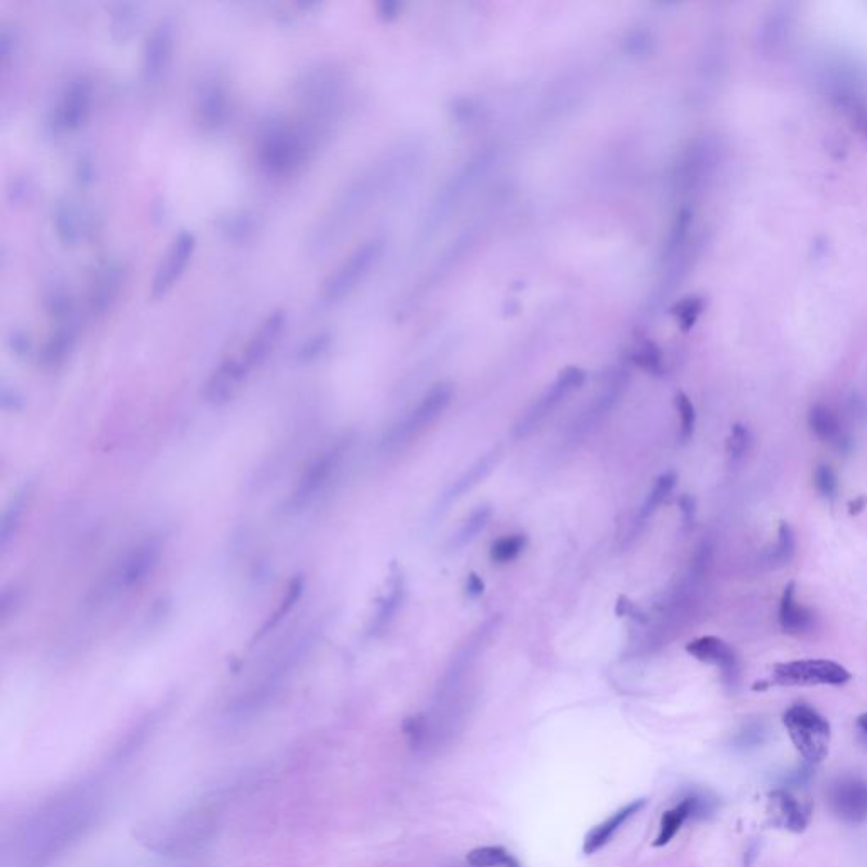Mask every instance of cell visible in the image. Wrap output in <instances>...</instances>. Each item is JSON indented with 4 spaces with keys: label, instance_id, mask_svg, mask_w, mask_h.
<instances>
[{
    "label": "cell",
    "instance_id": "obj_43",
    "mask_svg": "<svg viewBox=\"0 0 867 867\" xmlns=\"http://www.w3.org/2000/svg\"><path fill=\"white\" fill-rule=\"evenodd\" d=\"M813 485L825 500L832 502L837 498L839 478H837L834 468L829 464H818L817 470L813 473Z\"/></svg>",
    "mask_w": 867,
    "mask_h": 867
},
{
    "label": "cell",
    "instance_id": "obj_16",
    "mask_svg": "<svg viewBox=\"0 0 867 867\" xmlns=\"http://www.w3.org/2000/svg\"><path fill=\"white\" fill-rule=\"evenodd\" d=\"M285 326H287V312L283 309L271 310L270 314L260 322V326H256L241 353V359L244 365L248 366L249 371L265 363L268 356L273 353V349L277 348Z\"/></svg>",
    "mask_w": 867,
    "mask_h": 867
},
{
    "label": "cell",
    "instance_id": "obj_45",
    "mask_svg": "<svg viewBox=\"0 0 867 867\" xmlns=\"http://www.w3.org/2000/svg\"><path fill=\"white\" fill-rule=\"evenodd\" d=\"M634 363L642 370L649 371L651 375L663 373V353L656 344L646 343L634 354Z\"/></svg>",
    "mask_w": 867,
    "mask_h": 867
},
{
    "label": "cell",
    "instance_id": "obj_54",
    "mask_svg": "<svg viewBox=\"0 0 867 867\" xmlns=\"http://www.w3.org/2000/svg\"><path fill=\"white\" fill-rule=\"evenodd\" d=\"M483 591H485V585H483L480 576L471 573L466 580V595L470 598H478L483 595Z\"/></svg>",
    "mask_w": 867,
    "mask_h": 867
},
{
    "label": "cell",
    "instance_id": "obj_4",
    "mask_svg": "<svg viewBox=\"0 0 867 867\" xmlns=\"http://www.w3.org/2000/svg\"><path fill=\"white\" fill-rule=\"evenodd\" d=\"M161 549V541L156 537H148L136 544L102 580L95 600H111L121 593L138 588L153 575L160 563Z\"/></svg>",
    "mask_w": 867,
    "mask_h": 867
},
{
    "label": "cell",
    "instance_id": "obj_50",
    "mask_svg": "<svg viewBox=\"0 0 867 867\" xmlns=\"http://www.w3.org/2000/svg\"><path fill=\"white\" fill-rule=\"evenodd\" d=\"M75 177H77V182L82 183V185H87L94 180V163H92V158L89 155H82L78 158L77 165H75Z\"/></svg>",
    "mask_w": 867,
    "mask_h": 867
},
{
    "label": "cell",
    "instance_id": "obj_28",
    "mask_svg": "<svg viewBox=\"0 0 867 867\" xmlns=\"http://www.w3.org/2000/svg\"><path fill=\"white\" fill-rule=\"evenodd\" d=\"M500 454H502L500 448H495L492 449L490 453H486L483 458L478 459V461L471 466L470 470L466 471V473H464L456 483H453V486L449 488L448 492L442 495L439 507L446 509V507H449L451 503H454L456 500L463 497L464 493H468L471 488H475L481 480H485L486 476L490 475V471H492L493 468L497 466L498 461H500Z\"/></svg>",
    "mask_w": 867,
    "mask_h": 867
},
{
    "label": "cell",
    "instance_id": "obj_1",
    "mask_svg": "<svg viewBox=\"0 0 867 867\" xmlns=\"http://www.w3.org/2000/svg\"><path fill=\"white\" fill-rule=\"evenodd\" d=\"M99 812V796L78 786L48 801L29 818L6 852V867H48L90 829Z\"/></svg>",
    "mask_w": 867,
    "mask_h": 867
},
{
    "label": "cell",
    "instance_id": "obj_40",
    "mask_svg": "<svg viewBox=\"0 0 867 867\" xmlns=\"http://www.w3.org/2000/svg\"><path fill=\"white\" fill-rule=\"evenodd\" d=\"M795 551V532H793L788 522H781L778 527V542H776V547H774L773 554H771V563L776 564V566H785V564L790 563L791 559H793Z\"/></svg>",
    "mask_w": 867,
    "mask_h": 867
},
{
    "label": "cell",
    "instance_id": "obj_57",
    "mask_svg": "<svg viewBox=\"0 0 867 867\" xmlns=\"http://www.w3.org/2000/svg\"><path fill=\"white\" fill-rule=\"evenodd\" d=\"M857 725L867 735V713H862L861 717L857 718Z\"/></svg>",
    "mask_w": 867,
    "mask_h": 867
},
{
    "label": "cell",
    "instance_id": "obj_14",
    "mask_svg": "<svg viewBox=\"0 0 867 867\" xmlns=\"http://www.w3.org/2000/svg\"><path fill=\"white\" fill-rule=\"evenodd\" d=\"M830 810L842 822L862 825L867 822V781L856 776L835 779L827 793Z\"/></svg>",
    "mask_w": 867,
    "mask_h": 867
},
{
    "label": "cell",
    "instance_id": "obj_17",
    "mask_svg": "<svg viewBox=\"0 0 867 867\" xmlns=\"http://www.w3.org/2000/svg\"><path fill=\"white\" fill-rule=\"evenodd\" d=\"M251 371L241 356H229L219 363L204 383V398L212 405L227 404L243 388Z\"/></svg>",
    "mask_w": 867,
    "mask_h": 867
},
{
    "label": "cell",
    "instance_id": "obj_12",
    "mask_svg": "<svg viewBox=\"0 0 867 867\" xmlns=\"http://www.w3.org/2000/svg\"><path fill=\"white\" fill-rule=\"evenodd\" d=\"M720 161L717 139L702 136L688 144L676 166V183L683 192H691L710 178Z\"/></svg>",
    "mask_w": 867,
    "mask_h": 867
},
{
    "label": "cell",
    "instance_id": "obj_20",
    "mask_svg": "<svg viewBox=\"0 0 867 867\" xmlns=\"http://www.w3.org/2000/svg\"><path fill=\"white\" fill-rule=\"evenodd\" d=\"M686 652L702 663L715 664L722 669L725 680L734 685L739 678V658L727 642L715 636L700 637L686 646Z\"/></svg>",
    "mask_w": 867,
    "mask_h": 867
},
{
    "label": "cell",
    "instance_id": "obj_2",
    "mask_svg": "<svg viewBox=\"0 0 867 867\" xmlns=\"http://www.w3.org/2000/svg\"><path fill=\"white\" fill-rule=\"evenodd\" d=\"M314 129L305 122H271L258 139V161L273 177H288L309 160L314 148Z\"/></svg>",
    "mask_w": 867,
    "mask_h": 867
},
{
    "label": "cell",
    "instance_id": "obj_33",
    "mask_svg": "<svg viewBox=\"0 0 867 867\" xmlns=\"http://www.w3.org/2000/svg\"><path fill=\"white\" fill-rule=\"evenodd\" d=\"M217 226L227 239L236 241V243H246L258 231L256 216L244 212V210H232L224 216H219Z\"/></svg>",
    "mask_w": 867,
    "mask_h": 867
},
{
    "label": "cell",
    "instance_id": "obj_51",
    "mask_svg": "<svg viewBox=\"0 0 867 867\" xmlns=\"http://www.w3.org/2000/svg\"><path fill=\"white\" fill-rule=\"evenodd\" d=\"M851 111L854 126H856L857 131H859L862 136H866L867 138V105L856 102V104L851 105Z\"/></svg>",
    "mask_w": 867,
    "mask_h": 867
},
{
    "label": "cell",
    "instance_id": "obj_42",
    "mask_svg": "<svg viewBox=\"0 0 867 867\" xmlns=\"http://www.w3.org/2000/svg\"><path fill=\"white\" fill-rule=\"evenodd\" d=\"M751 444L752 434L749 427L744 426V424H734L729 439H727V454H729L730 463H739L746 458Z\"/></svg>",
    "mask_w": 867,
    "mask_h": 867
},
{
    "label": "cell",
    "instance_id": "obj_39",
    "mask_svg": "<svg viewBox=\"0 0 867 867\" xmlns=\"http://www.w3.org/2000/svg\"><path fill=\"white\" fill-rule=\"evenodd\" d=\"M525 544H527V539L520 534L500 537L497 542H493L490 558L498 564L510 563V561L519 558L525 549Z\"/></svg>",
    "mask_w": 867,
    "mask_h": 867
},
{
    "label": "cell",
    "instance_id": "obj_38",
    "mask_svg": "<svg viewBox=\"0 0 867 867\" xmlns=\"http://www.w3.org/2000/svg\"><path fill=\"white\" fill-rule=\"evenodd\" d=\"M492 519V509H490V505H481L478 509L473 512V514L468 517V519L464 520V524L459 527V531L454 534L453 541H451V549H461V547L466 546V544H470L473 539H475L478 534H480L483 529H485L488 522Z\"/></svg>",
    "mask_w": 867,
    "mask_h": 867
},
{
    "label": "cell",
    "instance_id": "obj_24",
    "mask_svg": "<svg viewBox=\"0 0 867 867\" xmlns=\"http://www.w3.org/2000/svg\"><path fill=\"white\" fill-rule=\"evenodd\" d=\"M815 622L810 608L796 602V585L791 581L785 586L779 602V625L785 634L803 636L810 632Z\"/></svg>",
    "mask_w": 867,
    "mask_h": 867
},
{
    "label": "cell",
    "instance_id": "obj_29",
    "mask_svg": "<svg viewBox=\"0 0 867 867\" xmlns=\"http://www.w3.org/2000/svg\"><path fill=\"white\" fill-rule=\"evenodd\" d=\"M141 7L134 2H117L109 9V29L117 43L133 38L141 24Z\"/></svg>",
    "mask_w": 867,
    "mask_h": 867
},
{
    "label": "cell",
    "instance_id": "obj_26",
    "mask_svg": "<svg viewBox=\"0 0 867 867\" xmlns=\"http://www.w3.org/2000/svg\"><path fill=\"white\" fill-rule=\"evenodd\" d=\"M405 598V580L400 569H393L390 581H388L387 595L380 600L375 617L371 620L368 634L373 637L382 636L383 632L390 627L398 610L402 607Z\"/></svg>",
    "mask_w": 867,
    "mask_h": 867
},
{
    "label": "cell",
    "instance_id": "obj_44",
    "mask_svg": "<svg viewBox=\"0 0 867 867\" xmlns=\"http://www.w3.org/2000/svg\"><path fill=\"white\" fill-rule=\"evenodd\" d=\"M332 343V336L329 332H317L309 339H305L304 343L300 344L297 349V358L300 361H312V359L321 358L322 354L326 353Z\"/></svg>",
    "mask_w": 867,
    "mask_h": 867
},
{
    "label": "cell",
    "instance_id": "obj_21",
    "mask_svg": "<svg viewBox=\"0 0 867 867\" xmlns=\"http://www.w3.org/2000/svg\"><path fill=\"white\" fill-rule=\"evenodd\" d=\"M78 324L77 319L65 322H55L51 327L50 334L46 337L43 348L39 351V363L56 370L70 358L75 344H77Z\"/></svg>",
    "mask_w": 867,
    "mask_h": 867
},
{
    "label": "cell",
    "instance_id": "obj_48",
    "mask_svg": "<svg viewBox=\"0 0 867 867\" xmlns=\"http://www.w3.org/2000/svg\"><path fill=\"white\" fill-rule=\"evenodd\" d=\"M16 50V34L11 33L4 26V28L0 29V61H2V67L7 68V65L11 63L12 56L16 55Z\"/></svg>",
    "mask_w": 867,
    "mask_h": 867
},
{
    "label": "cell",
    "instance_id": "obj_9",
    "mask_svg": "<svg viewBox=\"0 0 867 867\" xmlns=\"http://www.w3.org/2000/svg\"><path fill=\"white\" fill-rule=\"evenodd\" d=\"M585 382L586 373L581 368L571 366V368L561 371L556 382L542 393L539 400L534 402V405L525 412V415L520 417L519 422L514 426V436L517 439L531 436L532 432L536 431L537 427L541 426L542 422L553 414L554 410L558 409L559 405L563 404L571 393L578 392L585 385Z\"/></svg>",
    "mask_w": 867,
    "mask_h": 867
},
{
    "label": "cell",
    "instance_id": "obj_30",
    "mask_svg": "<svg viewBox=\"0 0 867 867\" xmlns=\"http://www.w3.org/2000/svg\"><path fill=\"white\" fill-rule=\"evenodd\" d=\"M771 800H773V810L776 812L778 822L785 829L791 830V832L805 830L808 825V813L803 810L800 801L796 800L790 791H774Z\"/></svg>",
    "mask_w": 867,
    "mask_h": 867
},
{
    "label": "cell",
    "instance_id": "obj_46",
    "mask_svg": "<svg viewBox=\"0 0 867 867\" xmlns=\"http://www.w3.org/2000/svg\"><path fill=\"white\" fill-rule=\"evenodd\" d=\"M676 407H678V412H680L681 441H688V439L693 436V432H695V405L691 404V400L690 398H688V395H685V393H678V395H676Z\"/></svg>",
    "mask_w": 867,
    "mask_h": 867
},
{
    "label": "cell",
    "instance_id": "obj_8",
    "mask_svg": "<svg viewBox=\"0 0 867 867\" xmlns=\"http://www.w3.org/2000/svg\"><path fill=\"white\" fill-rule=\"evenodd\" d=\"M849 669L827 659H801L779 663L773 668L769 686H840L851 681Z\"/></svg>",
    "mask_w": 867,
    "mask_h": 867
},
{
    "label": "cell",
    "instance_id": "obj_41",
    "mask_svg": "<svg viewBox=\"0 0 867 867\" xmlns=\"http://www.w3.org/2000/svg\"><path fill=\"white\" fill-rule=\"evenodd\" d=\"M703 309H705V299L698 297V295H690V297L681 299L678 304H674L673 314L680 322L681 329L688 331L695 326L696 319L700 317Z\"/></svg>",
    "mask_w": 867,
    "mask_h": 867
},
{
    "label": "cell",
    "instance_id": "obj_15",
    "mask_svg": "<svg viewBox=\"0 0 867 867\" xmlns=\"http://www.w3.org/2000/svg\"><path fill=\"white\" fill-rule=\"evenodd\" d=\"M124 285V266L114 258L100 261L92 271L87 293L90 314L104 315L112 309Z\"/></svg>",
    "mask_w": 867,
    "mask_h": 867
},
{
    "label": "cell",
    "instance_id": "obj_5",
    "mask_svg": "<svg viewBox=\"0 0 867 867\" xmlns=\"http://www.w3.org/2000/svg\"><path fill=\"white\" fill-rule=\"evenodd\" d=\"M349 448H351V439L341 437L322 449L321 453L315 454L293 486L288 498V507L292 510H302L310 502H314L315 498L319 497L326 490V486L334 480L337 470L343 466L344 459L348 456Z\"/></svg>",
    "mask_w": 867,
    "mask_h": 867
},
{
    "label": "cell",
    "instance_id": "obj_49",
    "mask_svg": "<svg viewBox=\"0 0 867 867\" xmlns=\"http://www.w3.org/2000/svg\"><path fill=\"white\" fill-rule=\"evenodd\" d=\"M405 734L409 735L410 742L414 744V746H419L420 742L424 740L427 732V724L424 717H412L407 720L404 724Z\"/></svg>",
    "mask_w": 867,
    "mask_h": 867
},
{
    "label": "cell",
    "instance_id": "obj_56",
    "mask_svg": "<svg viewBox=\"0 0 867 867\" xmlns=\"http://www.w3.org/2000/svg\"><path fill=\"white\" fill-rule=\"evenodd\" d=\"M864 509H867L866 497H857L856 500L849 503V514L851 515H859L864 512Z\"/></svg>",
    "mask_w": 867,
    "mask_h": 867
},
{
    "label": "cell",
    "instance_id": "obj_53",
    "mask_svg": "<svg viewBox=\"0 0 867 867\" xmlns=\"http://www.w3.org/2000/svg\"><path fill=\"white\" fill-rule=\"evenodd\" d=\"M763 734V727H761V725H751V727H746L744 732H740L739 735L740 746H752V744L761 742Z\"/></svg>",
    "mask_w": 867,
    "mask_h": 867
},
{
    "label": "cell",
    "instance_id": "obj_7",
    "mask_svg": "<svg viewBox=\"0 0 867 867\" xmlns=\"http://www.w3.org/2000/svg\"><path fill=\"white\" fill-rule=\"evenodd\" d=\"M451 398H453V388L446 383L431 388V392L420 400L414 410H410L404 419L398 420L397 424H393L385 432L382 448L385 451H395L422 434L432 422H436L441 417L444 410L448 409Z\"/></svg>",
    "mask_w": 867,
    "mask_h": 867
},
{
    "label": "cell",
    "instance_id": "obj_19",
    "mask_svg": "<svg viewBox=\"0 0 867 867\" xmlns=\"http://www.w3.org/2000/svg\"><path fill=\"white\" fill-rule=\"evenodd\" d=\"M53 229L63 246H77L85 238V234L92 232L87 212H83L82 207L70 197L56 200L53 207Z\"/></svg>",
    "mask_w": 867,
    "mask_h": 867
},
{
    "label": "cell",
    "instance_id": "obj_31",
    "mask_svg": "<svg viewBox=\"0 0 867 867\" xmlns=\"http://www.w3.org/2000/svg\"><path fill=\"white\" fill-rule=\"evenodd\" d=\"M791 26V14L785 6L776 7L769 12L764 23L759 28L761 45L766 51H776L788 39Z\"/></svg>",
    "mask_w": 867,
    "mask_h": 867
},
{
    "label": "cell",
    "instance_id": "obj_36",
    "mask_svg": "<svg viewBox=\"0 0 867 867\" xmlns=\"http://www.w3.org/2000/svg\"><path fill=\"white\" fill-rule=\"evenodd\" d=\"M691 222H693V214L690 210L683 209L680 214L674 219L673 227L669 231L666 246H664L663 258L666 261H671L676 256L680 255L681 251L688 246V236H690Z\"/></svg>",
    "mask_w": 867,
    "mask_h": 867
},
{
    "label": "cell",
    "instance_id": "obj_35",
    "mask_svg": "<svg viewBox=\"0 0 867 867\" xmlns=\"http://www.w3.org/2000/svg\"><path fill=\"white\" fill-rule=\"evenodd\" d=\"M302 593H304V578H302V576H297V578H293V580L288 583L287 590L283 593L282 600L278 603L277 610L271 613L270 617H268V620H266L263 627H261L260 632L256 634V639H263L268 632L275 629V627L282 622L283 617L288 615L290 610L295 607V603L299 602Z\"/></svg>",
    "mask_w": 867,
    "mask_h": 867
},
{
    "label": "cell",
    "instance_id": "obj_55",
    "mask_svg": "<svg viewBox=\"0 0 867 867\" xmlns=\"http://www.w3.org/2000/svg\"><path fill=\"white\" fill-rule=\"evenodd\" d=\"M680 507L681 512H683V520H685V524H693L696 512L695 498L690 497V495H685V497L680 500Z\"/></svg>",
    "mask_w": 867,
    "mask_h": 867
},
{
    "label": "cell",
    "instance_id": "obj_18",
    "mask_svg": "<svg viewBox=\"0 0 867 867\" xmlns=\"http://www.w3.org/2000/svg\"><path fill=\"white\" fill-rule=\"evenodd\" d=\"M195 122L204 131H217L229 117V94L219 80L205 82L197 92L194 107Z\"/></svg>",
    "mask_w": 867,
    "mask_h": 867
},
{
    "label": "cell",
    "instance_id": "obj_47",
    "mask_svg": "<svg viewBox=\"0 0 867 867\" xmlns=\"http://www.w3.org/2000/svg\"><path fill=\"white\" fill-rule=\"evenodd\" d=\"M7 344H9L12 353L17 354V356H26L31 351V337H29L28 332L19 329V327L11 329L9 336H7Z\"/></svg>",
    "mask_w": 867,
    "mask_h": 867
},
{
    "label": "cell",
    "instance_id": "obj_13",
    "mask_svg": "<svg viewBox=\"0 0 867 867\" xmlns=\"http://www.w3.org/2000/svg\"><path fill=\"white\" fill-rule=\"evenodd\" d=\"M197 239L192 231H183L175 234L172 243L168 244L165 255L161 256L160 263L156 266L155 277L151 280V297L161 299L172 290L173 285L180 280L183 271L194 256Z\"/></svg>",
    "mask_w": 867,
    "mask_h": 867
},
{
    "label": "cell",
    "instance_id": "obj_27",
    "mask_svg": "<svg viewBox=\"0 0 867 867\" xmlns=\"http://www.w3.org/2000/svg\"><path fill=\"white\" fill-rule=\"evenodd\" d=\"M707 803L708 801L703 800L700 796H688L685 800L680 801L676 807L664 813L663 818H661V829H659L654 845L663 847V845L669 844L680 832L686 820L707 812Z\"/></svg>",
    "mask_w": 867,
    "mask_h": 867
},
{
    "label": "cell",
    "instance_id": "obj_32",
    "mask_svg": "<svg viewBox=\"0 0 867 867\" xmlns=\"http://www.w3.org/2000/svg\"><path fill=\"white\" fill-rule=\"evenodd\" d=\"M31 488L24 486L16 495L11 498V502L7 505L4 517H2V525H0V546L6 549L11 544L12 539L19 532V527L23 524L24 514L29 507L31 500Z\"/></svg>",
    "mask_w": 867,
    "mask_h": 867
},
{
    "label": "cell",
    "instance_id": "obj_10",
    "mask_svg": "<svg viewBox=\"0 0 867 867\" xmlns=\"http://www.w3.org/2000/svg\"><path fill=\"white\" fill-rule=\"evenodd\" d=\"M90 107L92 83L89 78H73L67 87L61 90L60 97L48 114V128L55 134L77 131L89 119Z\"/></svg>",
    "mask_w": 867,
    "mask_h": 867
},
{
    "label": "cell",
    "instance_id": "obj_23",
    "mask_svg": "<svg viewBox=\"0 0 867 867\" xmlns=\"http://www.w3.org/2000/svg\"><path fill=\"white\" fill-rule=\"evenodd\" d=\"M644 807H646V800L632 801L629 805H625L610 815L605 822L598 823L597 827L591 829L585 837L583 852L586 856H591L605 847L613 839V835L622 829V825L629 822L630 818L636 817L637 813L641 812Z\"/></svg>",
    "mask_w": 867,
    "mask_h": 867
},
{
    "label": "cell",
    "instance_id": "obj_11",
    "mask_svg": "<svg viewBox=\"0 0 867 867\" xmlns=\"http://www.w3.org/2000/svg\"><path fill=\"white\" fill-rule=\"evenodd\" d=\"M177 41V23L172 16L160 17L144 38L141 50V75L144 82H156L172 61Z\"/></svg>",
    "mask_w": 867,
    "mask_h": 867
},
{
    "label": "cell",
    "instance_id": "obj_37",
    "mask_svg": "<svg viewBox=\"0 0 867 867\" xmlns=\"http://www.w3.org/2000/svg\"><path fill=\"white\" fill-rule=\"evenodd\" d=\"M466 861L473 867H522L520 862L500 845L478 847L468 854Z\"/></svg>",
    "mask_w": 867,
    "mask_h": 867
},
{
    "label": "cell",
    "instance_id": "obj_22",
    "mask_svg": "<svg viewBox=\"0 0 867 867\" xmlns=\"http://www.w3.org/2000/svg\"><path fill=\"white\" fill-rule=\"evenodd\" d=\"M808 426L820 441L829 442L839 453H851L854 448L851 434L845 431L839 415L829 405H813L808 412Z\"/></svg>",
    "mask_w": 867,
    "mask_h": 867
},
{
    "label": "cell",
    "instance_id": "obj_25",
    "mask_svg": "<svg viewBox=\"0 0 867 867\" xmlns=\"http://www.w3.org/2000/svg\"><path fill=\"white\" fill-rule=\"evenodd\" d=\"M624 387L625 376L620 375V373L619 375H613L607 387L603 388L600 395L593 400V404L588 407L585 414L576 420L575 426H573L575 436H583V434H586L590 429L597 426L598 422L615 407L617 400H619L620 395L624 392Z\"/></svg>",
    "mask_w": 867,
    "mask_h": 867
},
{
    "label": "cell",
    "instance_id": "obj_52",
    "mask_svg": "<svg viewBox=\"0 0 867 867\" xmlns=\"http://www.w3.org/2000/svg\"><path fill=\"white\" fill-rule=\"evenodd\" d=\"M400 9H402V6L398 2H395V0H382V2L376 4V12H378V16L382 17L383 21L395 19L400 14Z\"/></svg>",
    "mask_w": 867,
    "mask_h": 867
},
{
    "label": "cell",
    "instance_id": "obj_3",
    "mask_svg": "<svg viewBox=\"0 0 867 867\" xmlns=\"http://www.w3.org/2000/svg\"><path fill=\"white\" fill-rule=\"evenodd\" d=\"M383 239L371 238L359 244L322 282L319 297L327 305L346 299L365 280L383 255Z\"/></svg>",
    "mask_w": 867,
    "mask_h": 867
},
{
    "label": "cell",
    "instance_id": "obj_6",
    "mask_svg": "<svg viewBox=\"0 0 867 867\" xmlns=\"http://www.w3.org/2000/svg\"><path fill=\"white\" fill-rule=\"evenodd\" d=\"M783 724L790 734L796 751L808 763L817 764L829 754L832 730L827 718L807 703H796L783 713Z\"/></svg>",
    "mask_w": 867,
    "mask_h": 867
},
{
    "label": "cell",
    "instance_id": "obj_34",
    "mask_svg": "<svg viewBox=\"0 0 867 867\" xmlns=\"http://www.w3.org/2000/svg\"><path fill=\"white\" fill-rule=\"evenodd\" d=\"M676 483H678V476H676L674 471H668V473L659 476L654 486H652L651 493L647 495L646 502L642 503L641 512H639V517H637V525L639 527L642 524H646L647 520L651 519L652 514L663 505L664 500L676 488Z\"/></svg>",
    "mask_w": 867,
    "mask_h": 867
}]
</instances>
